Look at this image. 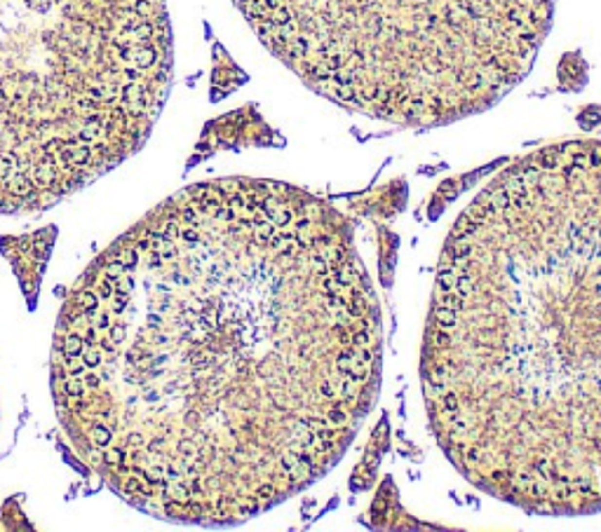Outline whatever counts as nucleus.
<instances>
[{"label": "nucleus", "instance_id": "obj_1", "mask_svg": "<svg viewBox=\"0 0 601 532\" xmlns=\"http://www.w3.org/2000/svg\"><path fill=\"white\" fill-rule=\"evenodd\" d=\"M381 378V305L346 213L247 176L183 188L108 244L50 357L75 460L141 514L204 528L324 479Z\"/></svg>", "mask_w": 601, "mask_h": 532}, {"label": "nucleus", "instance_id": "obj_5", "mask_svg": "<svg viewBox=\"0 0 601 532\" xmlns=\"http://www.w3.org/2000/svg\"><path fill=\"white\" fill-rule=\"evenodd\" d=\"M54 244V227H45L40 232H33L26 237H5L0 240V249L12 263L17 277L21 281V289L28 298H33L38 286L45 263L50 258Z\"/></svg>", "mask_w": 601, "mask_h": 532}, {"label": "nucleus", "instance_id": "obj_4", "mask_svg": "<svg viewBox=\"0 0 601 532\" xmlns=\"http://www.w3.org/2000/svg\"><path fill=\"white\" fill-rule=\"evenodd\" d=\"M308 89L409 129L493 108L547 38L557 0H233Z\"/></svg>", "mask_w": 601, "mask_h": 532}, {"label": "nucleus", "instance_id": "obj_3", "mask_svg": "<svg viewBox=\"0 0 601 532\" xmlns=\"http://www.w3.org/2000/svg\"><path fill=\"white\" fill-rule=\"evenodd\" d=\"M172 75L167 0H0V213H40L139 153Z\"/></svg>", "mask_w": 601, "mask_h": 532}, {"label": "nucleus", "instance_id": "obj_2", "mask_svg": "<svg viewBox=\"0 0 601 532\" xmlns=\"http://www.w3.org/2000/svg\"><path fill=\"white\" fill-rule=\"evenodd\" d=\"M420 387L470 485L531 516L601 511V141L524 155L460 211Z\"/></svg>", "mask_w": 601, "mask_h": 532}]
</instances>
